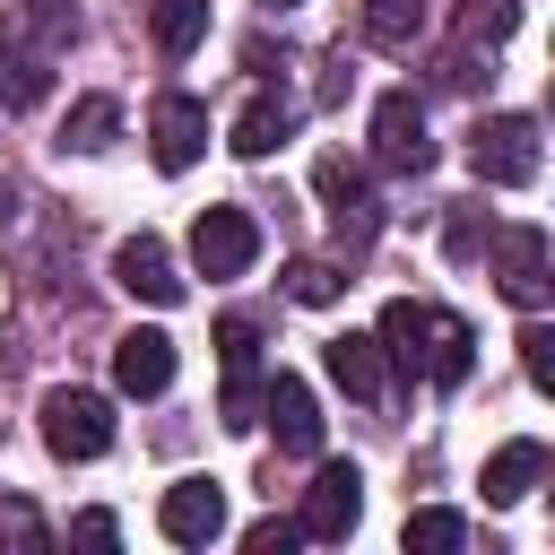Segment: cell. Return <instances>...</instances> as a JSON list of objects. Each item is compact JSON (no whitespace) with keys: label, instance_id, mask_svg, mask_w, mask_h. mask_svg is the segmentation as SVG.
Masks as SVG:
<instances>
[{"label":"cell","instance_id":"6da1fadb","mask_svg":"<svg viewBox=\"0 0 555 555\" xmlns=\"http://www.w3.org/2000/svg\"><path fill=\"white\" fill-rule=\"evenodd\" d=\"M382 347H390V364L399 373H425L434 390H460L468 382V364H477V330L460 321V312H442V304H382Z\"/></svg>","mask_w":555,"mask_h":555},{"label":"cell","instance_id":"7a4b0ae2","mask_svg":"<svg viewBox=\"0 0 555 555\" xmlns=\"http://www.w3.org/2000/svg\"><path fill=\"white\" fill-rule=\"evenodd\" d=\"M468 165H477V182H503V191L538 182V121L529 113H486L468 130Z\"/></svg>","mask_w":555,"mask_h":555},{"label":"cell","instance_id":"3957f363","mask_svg":"<svg viewBox=\"0 0 555 555\" xmlns=\"http://www.w3.org/2000/svg\"><path fill=\"white\" fill-rule=\"evenodd\" d=\"M312 191H321V208H330V225H338L347 251H364V243L382 234V199H373V182H364L356 156H321V165H312Z\"/></svg>","mask_w":555,"mask_h":555},{"label":"cell","instance_id":"277c9868","mask_svg":"<svg viewBox=\"0 0 555 555\" xmlns=\"http://www.w3.org/2000/svg\"><path fill=\"white\" fill-rule=\"evenodd\" d=\"M43 442H52V460H104L113 451V399L43 390Z\"/></svg>","mask_w":555,"mask_h":555},{"label":"cell","instance_id":"5b68a950","mask_svg":"<svg viewBox=\"0 0 555 555\" xmlns=\"http://www.w3.org/2000/svg\"><path fill=\"white\" fill-rule=\"evenodd\" d=\"M373 165H390V173H425V165H434V139H425V104H416V87H390V95L373 104Z\"/></svg>","mask_w":555,"mask_h":555},{"label":"cell","instance_id":"8992f818","mask_svg":"<svg viewBox=\"0 0 555 555\" xmlns=\"http://www.w3.org/2000/svg\"><path fill=\"white\" fill-rule=\"evenodd\" d=\"M251 260H260L251 208H199V225H191V269H199V278H243Z\"/></svg>","mask_w":555,"mask_h":555},{"label":"cell","instance_id":"52a82bcc","mask_svg":"<svg viewBox=\"0 0 555 555\" xmlns=\"http://www.w3.org/2000/svg\"><path fill=\"white\" fill-rule=\"evenodd\" d=\"M364 520V477L347 460H321V477L304 486V512H295V538H347Z\"/></svg>","mask_w":555,"mask_h":555},{"label":"cell","instance_id":"ba28073f","mask_svg":"<svg viewBox=\"0 0 555 555\" xmlns=\"http://www.w3.org/2000/svg\"><path fill=\"white\" fill-rule=\"evenodd\" d=\"M217 356H225V425H251V408H260V321L225 312L217 321Z\"/></svg>","mask_w":555,"mask_h":555},{"label":"cell","instance_id":"9c48e42d","mask_svg":"<svg viewBox=\"0 0 555 555\" xmlns=\"http://www.w3.org/2000/svg\"><path fill=\"white\" fill-rule=\"evenodd\" d=\"M147 147H156L165 173H191L199 147H208V104H199V95H156V113H147Z\"/></svg>","mask_w":555,"mask_h":555},{"label":"cell","instance_id":"30bf717a","mask_svg":"<svg viewBox=\"0 0 555 555\" xmlns=\"http://www.w3.org/2000/svg\"><path fill=\"white\" fill-rule=\"evenodd\" d=\"M494 286H503L520 312L546 304L555 278H546V234H538V225H503V234H494Z\"/></svg>","mask_w":555,"mask_h":555},{"label":"cell","instance_id":"8fae6325","mask_svg":"<svg viewBox=\"0 0 555 555\" xmlns=\"http://www.w3.org/2000/svg\"><path fill=\"white\" fill-rule=\"evenodd\" d=\"M156 529H165L173 546H208V538L225 529V494H217L208 477H182V486H165V503H156Z\"/></svg>","mask_w":555,"mask_h":555},{"label":"cell","instance_id":"7c38bea8","mask_svg":"<svg viewBox=\"0 0 555 555\" xmlns=\"http://www.w3.org/2000/svg\"><path fill=\"white\" fill-rule=\"evenodd\" d=\"M69 35H78V9L69 0H9L0 9V43H17V52H69Z\"/></svg>","mask_w":555,"mask_h":555},{"label":"cell","instance_id":"4fadbf2b","mask_svg":"<svg viewBox=\"0 0 555 555\" xmlns=\"http://www.w3.org/2000/svg\"><path fill=\"white\" fill-rule=\"evenodd\" d=\"M113 278H121L139 304H182V269H173V251H165L156 234H130V243L113 251Z\"/></svg>","mask_w":555,"mask_h":555},{"label":"cell","instance_id":"5bb4252c","mask_svg":"<svg viewBox=\"0 0 555 555\" xmlns=\"http://www.w3.org/2000/svg\"><path fill=\"white\" fill-rule=\"evenodd\" d=\"M113 382H121L130 399L173 390V338H165V330H130V338H113Z\"/></svg>","mask_w":555,"mask_h":555},{"label":"cell","instance_id":"9a60e30c","mask_svg":"<svg viewBox=\"0 0 555 555\" xmlns=\"http://www.w3.org/2000/svg\"><path fill=\"white\" fill-rule=\"evenodd\" d=\"M321 356H330V382H338L347 399H382V390H390V364H382V338H364V330H338V338H330Z\"/></svg>","mask_w":555,"mask_h":555},{"label":"cell","instance_id":"2e32d148","mask_svg":"<svg viewBox=\"0 0 555 555\" xmlns=\"http://www.w3.org/2000/svg\"><path fill=\"white\" fill-rule=\"evenodd\" d=\"M260 416L278 425V442H286V451H321V408H312V390H304L295 373H269Z\"/></svg>","mask_w":555,"mask_h":555},{"label":"cell","instance_id":"e0dca14e","mask_svg":"<svg viewBox=\"0 0 555 555\" xmlns=\"http://www.w3.org/2000/svg\"><path fill=\"white\" fill-rule=\"evenodd\" d=\"M286 130H295V104L286 95H251L225 139H234V156H269V147H286Z\"/></svg>","mask_w":555,"mask_h":555},{"label":"cell","instance_id":"ac0fdd59","mask_svg":"<svg viewBox=\"0 0 555 555\" xmlns=\"http://www.w3.org/2000/svg\"><path fill=\"white\" fill-rule=\"evenodd\" d=\"M538 477H546V442H503L486 460V503H520Z\"/></svg>","mask_w":555,"mask_h":555},{"label":"cell","instance_id":"d6986e66","mask_svg":"<svg viewBox=\"0 0 555 555\" xmlns=\"http://www.w3.org/2000/svg\"><path fill=\"white\" fill-rule=\"evenodd\" d=\"M113 139H121V104H113V95H78V104H69V121H61V147L104 156Z\"/></svg>","mask_w":555,"mask_h":555},{"label":"cell","instance_id":"ffe728a7","mask_svg":"<svg viewBox=\"0 0 555 555\" xmlns=\"http://www.w3.org/2000/svg\"><path fill=\"white\" fill-rule=\"evenodd\" d=\"M43 95H52V61H43V52L0 43V104H9V113H35Z\"/></svg>","mask_w":555,"mask_h":555},{"label":"cell","instance_id":"44dd1931","mask_svg":"<svg viewBox=\"0 0 555 555\" xmlns=\"http://www.w3.org/2000/svg\"><path fill=\"white\" fill-rule=\"evenodd\" d=\"M512 26H520V0H460L451 9V35H460V52H494V43H512Z\"/></svg>","mask_w":555,"mask_h":555},{"label":"cell","instance_id":"7402d4cb","mask_svg":"<svg viewBox=\"0 0 555 555\" xmlns=\"http://www.w3.org/2000/svg\"><path fill=\"white\" fill-rule=\"evenodd\" d=\"M460 538H468V520H460V512H442V503L408 512V529H399V546H408V555H460Z\"/></svg>","mask_w":555,"mask_h":555},{"label":"cell","instance_id":"603a6c76","mask_svg":"<svg viewBox=\"0 0 555 555\" xmlns=\"http://www.w3.org/2000/svg\"><path fill=\"white\" fill-rule=\"evenodd\" d=\"M147 26H156V52H173V61H182V52L208 35V0H156V17H147Z\"/></svg>","mask_w":555,"mask_h":555},{"label":"cell","instance_id":"cb8c5ba5","mask_svg":"<svg viewBox=\"0 0 555 555\" xmlns=\"http://www.w3.org/2000/svg\"><path fill=\"white\" fill-rule=\"evenodd\" d=\"M416 0H364V43H382V52H399V43H416Z\"/></svg>","mask_w":555,"mask_h":555},{"label":"cell","instance_id":"d4e9b609","mask_svg":"<svg viewBox=\"0 0 555 555\" xmlns=\"http://www.w3.org/2000/svg\"><path fill=\"white\" fill-rule=\"evenodd\" d=\"M286 295L321 312V304H338V295H347V278H338L330 260H295V269H286Z\"/></svg>","mask_w":555,"mask_h":555},{"label":"cell","instance_id":"484cf974","mask_svg":"<svg viewBox=\"0 0 555 555\" xmlns=\"http://www.w3.org/2000/svg\"><path fill=\"white\" fill-rule=\"evenodd\" d=\"M520 373H529L538 390H555V330H546V321L520 330Z\"/></svg>","mask_w":555,"mask_h":555},{"label":"cell","instance_id":"4316f807","mask_svg":"<svg viewBox=\"0 0 555 555\" xmlns=\"http://www.w3.org/2000/svg\"><path fill=\"white\" fill-rule=\"evenodd\" d=\"M0 546H43V520L26 503H0Z\"/></svg>","mask_w":555,"mask_h":555},{"label":"cell","instance_id":"83f0119b","mask_svg":"<svg viewBox=\"0 0 555 555\" xmlns=\"http://www.w3.org/2000/svg\"><path fill=\"white\" fill-rule=\"evenodd\" d=\"M243 546H251V555H286V546H295V520H251Z\"/></svg>","mask_w":555,"mask_h":555},{"label":"cell","instance_id":"f1b7e54d","mask_svg":"<svg viewBox=\"0 0 555 555\" xmlns=\"http://www.w3.org/2000/svg\"><path fill=\"white\" fill-rule=\"evenodd\" d=\"M486 251V225H477V208H460L451 217V260H477Z\"/></svg>","mask_w":555,"mask_h":555},{"label":"cell","instance_id":"f546056e","mask_svg":"<svg viewBox=\"0 0 555 555\" xmlns=\"http://www.w3.org/2000/svg\"><path fill=\"white\" fill-rule=\"evenodd\" d=\"M69 538H78V546H113V538H121V520H113V512H78V520H69Z\"/></svg>","mask_w":555,"mask_h":555},{"label":"cell","instance_id":"4dcf8cb0","mask_svg":"<svg viewBox=\"0 0 555 555\" xmlns=\"http://www.w3.org/2000/svg\"><path fill=\"white\" fill-rule=\"evenodd\" d=\"M269 9H295V0H269Z\"/></svg>","mask_w":555,"mask_h":555}]
</instances>
